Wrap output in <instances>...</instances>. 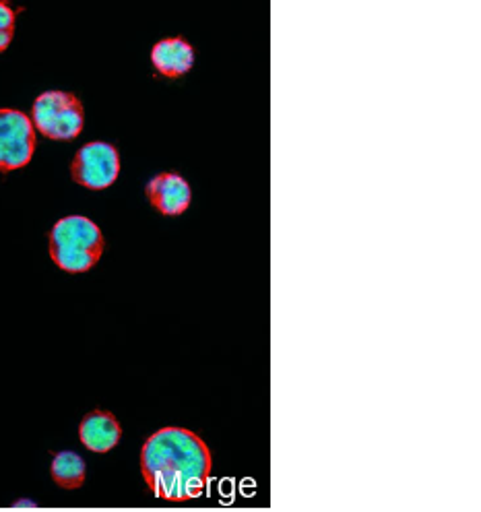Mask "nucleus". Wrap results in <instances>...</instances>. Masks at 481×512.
I'll return each instance as SVG.
<instances>
[{
	"label": "nucleus",
	"instance_id": "f257e3e1",
	"mask_svg": "<svg viewBox=\"0 0 481 512\" xmlns=\"http://www.w3.org/2000/svg\"><path fill=\"white\" fill-rule=\"evenodd\" d=\"M211 469L209 446L186 428H162L143 444V479L147 488L166 502L182 504L199 498L209 484Z\"/></svg>",
	"mask_w": 481,
	"mask_h": 512
},
{
	"label": "nucleus",
	"instance_id": "f03ea898",
	"mask_svg": "<svg viewBox=\"0 0 481 512\" xmlns=\"http://www.w3.org/2000/svg\"><path fill=\"white\" fill-rule=\"evenodd\" d=\"M106 248L102 230L83 215H69L50 230V259L67 273H85L98 265Z\"/></svg>",
	"mask_w": 481,
	"mask_h": 512
},
{
	"label": "nucleus",
	"instance_id": "7ed1b4c3",
	"mask_svg": "<svg viewBox=\"0 0 481 512\" xmlns=\"http://www.w3.org/2000/svg\"><path fill=\"white\" fill-rule=\"evenodd\" d=\"M29 120L44 137L54 141H71L83 131L85 112L75 93L46 91L34 102Z\"/></svg>",
	"mask_w": 481,
	"mask_h": 512
},
{
	"label": "nucleus",
	"instance_id": "20e7f679",
	"mask_svg": "<svg viewBox=\"0 0 481 512\" xmlns=\"http://www.w3.org/2000/svg\"><path fill=\"white\" fill-rule=\"evenodd\" d=\"M36 151V128L19 110H0V172L25 168Z\"/></svg>",
	"mask_w": 481,
	"mask_h": 512
},
{
	"label": "nucleus",
	"instance_id": "39448f33",
	"mask_svg": "<svg viewBox=\"0 0 481 512\" xmlns=\"http://www.w3.org/2000/svg\"><path fill=\"white\" fill-rule=\"evenodd\" d=\"M120 174V155L114 145L95 141L83 145L71 164V176L77 184L91 188V190H104L118 180Z\"/></svg>",
	"mask_w": 481,
	"mask_h": 512
},
{
	"label": "nucleus",
	"instance_id": "423d86ee",
	"mask_svg": "<svg viewBox=\"0 0 481 512\" xmlns=\"http://www.w3.org/2000/svg\"><path fill=\"white\" fill-rule=\"evenodd\" d=\"M145 192H147L149 203L166 217L182 215L192 201L190 184L180 174H172V172L151 178Z\"/></svg>",
	"mask_w": 481,
	"mask_h": 512
},
{
	"label": "nucleus",
	"instance_id": "0eeeda50",
	"mask_svg": "<svg viewBox=\"0 0 481 512\" xmlns=\"http://www.w3.org/2000/svg\"><path fill=\"white\" fill-rule=\"evenodd\" d=\"M79 438L93 453H108L120 442L122 426L110 411H91L79 426Z\"/></svg>",
	"mask_w": 481,
	"mask_h": 512
},
{
	"label": "nucleus",
	"instance_id": "6e6552de",
	"mask_svg": "<svg viewBox=\"0 0 481 512\" xmlns=\"http://www.w3.org/2000/svg\"><path fill=\"white\" fill-rule=\"evenodd\" d=\"M151 62L162 77L178 79L190 73L192 64H195V48L182 38H168L153 46Z\"/></svg>",
	"mask_w": 481,
	"mask_h": 512
},
{
	"label": "nucleus",
	"instance_id": "1a4fd4ad",
	"mask_svg": "<svg viewBox=\"0 0 481 512\" xmlns=\"http://www.w3.org/2000/svg\"><path fill=\"white\" fill-rule=\"evenodd\" d=\"M52 479L62 490H79L85 484L87 469L81 455L73 451H62L52 459Z\"/></svg>",
	"mask_w": 481,
	"mask_h": 512
},
{
	"label": "nucleus",
	"instance_id": "9d476101",
	"mask_svg": "<svg viewBox=\"0 0 481 512\" xmlns=\"http://www.w3.org/2000/svg\"><path fill=\"white\" fill-rule=\"evenodd\" d=\"M0 31H15V11L0 3Z\"/></svg>",
	"mask_w": 481,
	"mask_h": 512
},
{
	"label": "nucleus",
	"instance_id": "9b49d317",
	"mask_svg": "<svg viewBox=\"0 0 481 512\" xmlns=\"http://www.w3.org/2000/svg\"><path fill=\"white\" fill-rule=\"evenodd\" d=\"M13 42V31H0V52H5Z\"/></svg>",
	"mask_w": 481,
	"mask_h": 512
}]
</instances>
